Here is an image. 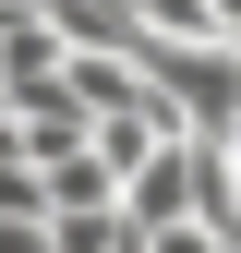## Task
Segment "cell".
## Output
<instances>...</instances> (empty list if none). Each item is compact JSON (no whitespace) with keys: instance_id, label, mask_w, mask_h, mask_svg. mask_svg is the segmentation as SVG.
I'll return each instance as SVG.
<instances>
[{"instance_id":"6da1fadb","label":"cell","mask_w":241,"mask_h":253,"mask_svg":"<svg viewBox=\"0 0 241 253\" xmlns=\"http://www.w3.org/2000/svg\"><path fill=\"white\" fill-rule=\"evenodd\" d=\"M145 84L181 109V133H229L241 121V48L229 37H133Z\"/></svg>"},{"instance_id":"7a4b0ae2","label":"cell","mask_w":241,"mask_h":253,"mask_svg":"<svg viewBox=\"0 0 241 253\" xmlns=\"http://www.w3.org/2000/svg\"><path fill=\"white\" fill-rule=\"evenodd\" d=\"M169 217H193V133L145 145L133 169H120V229H169Z\"/></svg>"},{"instance_id":"3957f363","label":"cell","mask_w":241,"mask_h":253,"mask_svg":"<svg viewBox=\"0 0 241 253\" xmlns=\"http://www.w3.org/2000/svg\"><path fill=\"white\" fill-rule=\"evenodd\" d=\"M37 193H48V217H73V205H120V169L97 145H60V157H37Z\"/></svg>"},{"instance_id":"277c9868","label":"cell","mask_w":241,"mask_h":253,"mask_svg":"<svg viewBox=\"0 0 241 253\" xmlns=\"http://www.w3.org/2000/svg\"><path fill=\"white\" fill-rule=\"evenodd\" d=\"M48 253H145V229H120V205H73L48 217Z\"/></svg>"},{"instance_id":"5b68a950","label":"cell","mask_w":241,"mask_h":253,"mask_svg":"<svg viewBox=\"0 0 241 253\" xmlns=\"http://www.w3.org/2000/svg\"><path fill=\"white\" fill-rule=\"evenodd\" d=\"M145 253H229V229H205V217H169V229H145Z\"/></svg>"},{"instance_id":"8992f818","label":"cell","mask_w":241,"mask_h":253,"mask_svg":"<svg viewBox=\"0 0 241 253\" xmlns=\"http://www.w3.org/2000/svg\"><path fill=\"white\" fill-rule=\"evenodd\" d=\"M0 253H48V217H0Z\"/></svg>"}]
</instances>
